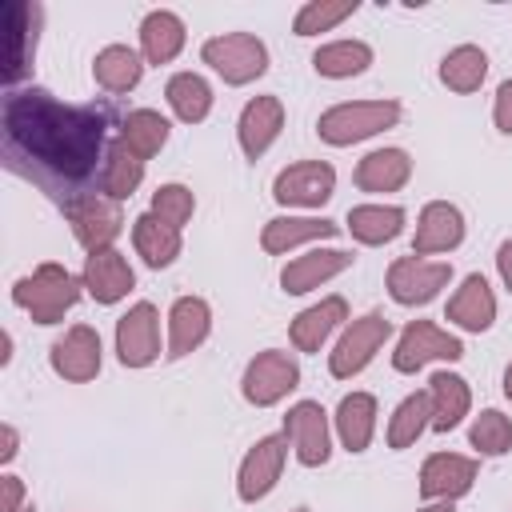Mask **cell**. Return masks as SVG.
<instances>
[{
  "instance_id": "obj_1",
  "label": "cell",
  "mask_w": 512,
  "mask_h": 512,
  "mask_svg": "<svg viewBox=\"0 0 512 512\" xmlns=\"http://www.w3.org/2000/svg\"><path fill=\"white\" fill-rule=\"evenodd\" d=\"M116 104H64L48 88H12L0 112L4 168L36 184L64 212L88 196H100L108 128Z\"/></svg>"
},
{
  "instance_id": "obj_2",
  "label": "cell",
  "mask_w": 512,
  "mask_h": 512,
  "mask_svg": "<svg viewBox=\"0 0 512 512\" xmlns=\"http://www.w3.org/2000/svg\"><path fill=\"white\" fill-rule=\"evenodd\" d=\"M80 280L64 264H40L32 276L12 284V304H20L36 324H56L80 300Z\"/></svg>"
},
{
  "instance_id": "obj_3",
  "label": "cell",
  "mask_w": 512,
  "mask_h": 512,
  "mask_svg": "<svg viewBox=\"0 0 512 512\" xmlns=\"http://www.w3.org/2000/svg\"><path fill=\"white\" fill-rule=\"evenodd\" d=\"M400 120V104L396 100H356V104H332L328 112H320L316 120V132L324 144H356V140H368L384 128H392Z\"/></svg>"
},
{
  "instance_id": "obj_4",
  "label": "cell",
  "mask_w": 512,
  "mask_h": 512,
  "mask_svg": "<svg viewBox=\"0 0 512 512\" xmlns=\"http://www.w3.org/2000/svg\"><path fill=\"white\" fill-rule=\"evenodd\" d=\"M204 64L212 72L224 76V84H252L256 76L268 72V48L252 36V32H224V36H212L204 40L200 48Z\"/></svg>"
},
{
  "instance_id": "obj_5",
  "label": "cell",
  "mask_w": 512,
  "mask_h": 512,
  "mask_svg": "<svg viewBox=\"0 0 512 512\" xmlns=\"http://www.w3.org/2000/svg\"><path fill=\"white\" fill-rule=\"evenodd\" d=\"M4 16V84L8 92L32 72V56H36V32H40V4L28 0H4L0 4Z\"/></svg>"
},
{
  "instance_id": "obj_6",
  "label": "cell",
  "mask_w": 512,
  "mask_h": 512,
  "mask_svg": "<svg viewBox=\"0 0 512 512\" xmlns=\"http://www.w3.org/2000/svg\"><path fill=\"white\" fill-rule=\"evenodd\" d=\"M388 336H392V324H388L380 312H368V316L352 320V324L344 328V336L336 340V348L328 352V372H332L336 380L356 376V372L376 356V348H380Z\"/></svg>"
},
{
  "instance_id": "obj_7",
  "label": "cell",
  "mask_w": 512,
  "mask_h": 512,
  "mask_svg": "<svg viewBox=\"0 0 512 512\" xmlns=\"http://www.w3.org/2000/svg\"><path fill=\"white\" fill-rule=\"evenodd\" d=\"M296 384H300V368H296V360H292L288 352H276V348L256 352V356L248 360V368H244V380H240L244 400L256 404V408H268V404L284 400Z\"/></svg>"
},
{
  "instance_id": "obj_8",
  "label": "cell",
  "mask_w": 512,
  "mask_h": 512,
  "mask_svg": "<svg viewBox=\"0 0 512 512\" xmlns=\"http://www.w3.org/2000/svg\"><path fill=\"white\" fill-rule=\"evenodd\" d=\"M448 280H452L448 260L400 256V260H392V268H388V292H392V300L404 304V308H416V304L436 300V292H440Z\"/></svg>"
},
{
  "instance_id": "obj_9",
  "label": "cell",
  "mask_w": 512,
  "mask_h": 512,
  "mask_svg": "<svg viewBox=\"0 0 512 512\" xmlns=\"http://www.w3.org/2000/svg\"><path fill=\"white\" fill-rule=\"evenodd\" d=\"M460 356H464V344L456 336H448L432 320H412L396 340L392 368L396 372H416V368H424L432 360H460Z\"/></svg>"
},
{
  "instance_id": "obj_10",
  "label": "cell",
  "mask_w": 512,
  "mask_h": 512,
  "mask_svg": "<svg viewBox=\"0 0 512 512\" xmlns=\"http://www.w3.org/2000/svg\"><path fill=\"white\" fill-rule=\"evenodd\" d=\"M116 356L124 368H144L160 356V316L148 300L132 304L116 320Z\"/></svg>"
},
{
  "instance_id": "obj_11",
  "label": "cell",
  "mask_w": 512,
  "mask_h": 512,
  "mask_svg": "<svg viewBox=\"0 0 512 512\" xmlns=\"http://www.w3.org/2000/svg\"><path fill=\"white\" fill-rule=\"evenodd\" d=\"M336 188V172L328 160H300L288 164L276 180H272V196L280 204H296V208H320Z\"/></svg>"
},
{
  "instance_id": "obj_12",
  "label": "cell",
  "mask_w": 512,
  "mask_h": 512,
  "mask_svg": "<svg viewBox=\"0 0 512 512\" xmlns=\"http://www.w3.org/2000/svg\"><path fill=\"white\" fill-rule=\"evenodd\" d=\"M284 452H288V436H264L248 448V456L240 460V476H236V496L244 504H256L276 488Z\"/></svg>"
},
{
  "instance_id": "obj_13",
  "label": "cell",
  "mask_w": 512,
  "mask_h": 512,
  "mask_svg": "<svg viewBox=\"0 0 512 512\" xmlns=\"http://www.w3.org/2000/svg\"><path fill=\"white\" fill-rule=\"evenodd\" d=\"M284 436L292 440L296 448V460L304 468H320L328 456H332V444H328V412L316 404V400H300L288 408L284 416Z\"/></svg>"
},
{
  "instance_id": "obj_14",
  "label": "cell",
  "mask_w": 512,
  "mask_h": 512,
  "mask_svg": "<svg viewBox=\"0 0 512 512\" xmlns=\"http://www.w3.org/2000/svg\"><path fill=\"white\" fill-rule=\"evenodd\" d=\"M64 216H68V224H72V236H76L80 248H88V252L112 248V240H116L120 228H124V212H120V204L108 200V196H88V200H80L76 208H68Z\"/></svg>"
},
{
  "instance_id": "obj_15",
  "label": "cell",
  "mask_w": 512,
  "mask_h": 512,
  "mask_svg": "<svg viewBox=\"0 0 512 512\" xmlns=\"http://www.w3.org/2000/svg\"><path fill=\"white\" fill-rule=\"evenodd\" d=\"M48 360H52V372L64 376V380H72V384L92 380V376L100 372V336H96V328H88V324L68 328V332L52 344Z\"/></svg>"
},
{
  "instance_id": "obj_16",
  "label": "cell",
  "mask_w": 512,
  "mask_h": 512,
  "mask_svg": "<svg viewBox=\"0 0 512 512\" xmlns=\"http://www.w3.org/2000/svg\"><path fill=\"white\" fill-rule=\"evenodd\" d=\"M80 284L88 288V296L96 304H116L128 296V288L136 284L128 260L116 252V248H100V252H88L84 256V272H80Z\"/></svg>"
},
{
  "instance_id": "obj_17",
  "label": "cell",
  "mask_w": 512,
  "mask_h": 512,
  "mask_svg": "<svg viewBox=\"0 0 512 512\" xmlns=\"http://www.w3.org/2000/svg\"><path fill=\"white\" fill-rule=\"evenodd\" d=\"M460 240H464V216H460V208L448 204V200L424 204V212L416 220V236H412V256L452 252Z\"/></svg>"
},
{
  "instance_id": "obj_18",
  "label": "cell",
  "mask_w": 512,
  "mask_h": 512,
  "mask_svg": "<svg viewBox=\"0 0 512 512\" xmlns=\"http://www.w3.org/2000/svg\"><path fill=\"white\" fill-rule=\"evenodd\" d=\"M280 128H284V104L276 96L248 100L244 112H240V120H236V136H240L244 156L248 160H260L272 148V140L280 136Z\"/></svg>"
},
{
  "instance_id": "obj_19",
  "label": "cell",
  "mask_w": 512,
  "mask_h": 512,
  "mask_svg": "<svg viewBox=\"0 0 512 512\" xmlns=\"http://www.w3.org/2000/svg\"><path fill=\"white\" fill-rule=\"evenodd\" d=\"M476 480V460L456 456V452H436L420 468V496L424 500H456L472 488Z\"/></svg>"
},
{
  "instance_id": "obj_20",
  "label": "cell",
  "mask_w": 512,
  "mask_h": 512,
  "mask_svg": "<svg viewBox=\"0 0 512 512\" xmlns=\"http://www.w3.org/2000/svg\"><path fill=\"white\" fill-rule=\"evenodd\" d=\"M348 264H352V252H344V248H316V252H304V256L288 260L284 272H280V284H284V292L300 296V292H312L324 280L340 276Z\"/></svg>"
},
{
  "instance_id": "obj_21",
  "label": "cell",
  "mask_w": 512,
  "mask_h": 512,
  "mask_svg": "<svg viewBox=\"0 0 512 512\" xmlns=\"http://www.w3.org/2000/svg\"><path fill=\"white\" fill-rule=\"evenodd\" d=\"M212 328V312L200 296H180L168 312V360L188 356L192 348H200L208 340Z\"/></svg>"
},
{
  "instance_id": "obj_22",
  "label": "cell",
  "mask_w": 512,
  "mask_h": 512,
  "mask_svg": "<svg viewBox=\"0 0 512 512\" xmlns=\"http://www.w3.org/2000/svg\"><path fill=\"white\" fill-rule=\"evenodd\" d=\"M344 320H348V300H344V296H324L320 304L304 308V312L292 320L288 336H292V344H296L300 352H320V344H324Z\"/></svg>"
},
{
  "instance_id": "obj_23",
  "label": "cell",
  "mask_w": 512,
  "mask_h": 512,
  "mask_svg": "<svg viewBox=\"0 0 512 512\" xmlns=\"http://www.w3.org/2000/svg\"><path fill=\"white\" fill-rule=\"evenodd\" d=\"M408 176H412V160L404 148H376L352 172L360 192H396L408 184Z\"/></svg>"
},
{
  "instance_id": "obj_24",
  "label": "cell",
  "mask_w": 512,
  "mask_h": 512,
  "mask_svg": "<svg viewBox=\"0 0 512 512\" xmlns=\"http://www.w3.org/2000/svg\"><path fill=\"white\" fill-rule=\"evenodd\" d=\"M336 232H340V224H332V220L276 216V220L264 224V232H260V248L272 252V256H280V252H292V248H300V244H308V240H332Z\"/></svg>"
},
{
  "instance_id": "obj_25",
  "label": "cell",
  "mask_w": 512,
  "mask_h": 512,
  "mask_svg": "<svg viewBox=\"0 0 512 512\" xmlns=\"http://www.w3.org/2000/svg\"><path fill=\"white\" fill-rule=\"evenodd\" d=\"M448 320L460 324V328H468V332L492 328V320H496V296H492V288H488V280L480 272L464 276V284L448 300Z\"/></svg>"
},
{
  "instance_id": "obj_26",
  "label": "cell",
  "mask_w": 512,
  "mask_h": 512,
  "mask_svg": "<svg viewBox=\"0 0 512 512\" xmlns=\"http://www.w3.org/2000/svg\"><path fill=\"white\" fill-rule=\"evenodd\" d=\"M184 48V20L168 8H156L140 20V52L148 64H168Z\"/></svg>"
},
{
  "instance_id": "obj_27",
  "label": "cell",
  "mask_w": 512,
  "mask_h": 512,
  "mask_svg": "<svg viewBox=\"0 0 512 512\" xmlns=\"http://www.w3.org/2000/svg\"><path fill=\"white\" fill-rule=\"evenodd\" d=\"M132 244L144 256L148 268H164V264H172L180 256V228H172L160 216L144 212V216L132 220Z\"/></svg>"
},
{
  "instance_id": "obj_28",
  "label": "cell",
  "mask_w": 512,
  "mask_h": 512,
  "mask_svg": "<svg viewBox=\"0 0 512 512\" xmlns=\"http://www.w3.org/2000/svg\"><path fill=\"white\" fill-rule=\"evenodd\" d=\"M140 72H144V64H140V56H136L128 44H108V48H100L96 60H92L96 84H100L104 92H112V96L136 88V84H140Z\"/></svg>"
},
{
  "instance_id": "obj_29",
  "label": "cell",
  "mask_w": 512,
  "mask_h": 512,
  "mask_svg": "<svg viewBox=\"0 0 512 512\" xmlns=\"http://www.w3.org/2000/svg\"><path fill=\"white\" fill-rule=\"evenodd\" d=\"M348 232L360 244H388L404 232V208H396V204H356L348 212Z\"/></svg>"
},
{
  "instance_id": "obj_30",
  "label": "cell",
  "mask_w": 512,
  "mask_h": 512,
  "mask_svg": "<svg viewBox=\"0 0 512 512\" xmlns=\"http://www.w3.org/2000/svg\"><path fill=\"white\" fill-rule=\"evenodd\" d=\"M372 428H376V396L368 392H352L340 400L336 408V436L348 452H364L368 440H372Z\"/></svg>"
},
{
  "instance_id": "obj_31",
  "label": "cell",
  "mask_w": 512,
  "mask_h": 512,
  "mask_svg": "<svg viewBox=\"0 0 512 512\" xmlns=\"http://www.w3.org/2000/svg\"><path fill=\"white\" fill-rule=\"evenodd\" d=\"M428 396H432V428L436 432H448L456 428L464 416H468V404H472V392L460 376L452 372H436L428 380Z\"/></svg>"
},
{
  "instance_id": "obj_32",
  "label": "cell",
  "mask_w": 512,
  "mask_h": 512,
  "mask_svg": "<svg viewBox=\"0 0 512 512\" xmlns=\"http://www.w3.org/2000/svg\"><path fill=\"white\" fill-rule=\"evenodd\" d=\"M144 180V160L124 144V140H112L108 148V160H104V180H100V196L108 200H128Z\"/></svg>"
},
{
  "instance_id": "obj_33",
  "label": "cell",
  "mask_w": 512,
  "mask_h": 512,
  "mask_svg": "<svg viewBox=\"0 0 512 512\" xmlns=\"http://www.w3.org/2000/svg\"><path fill=\"white\" fill-rule=\"evenodd\" d=\"M164 96H168L172 112H176L184 124H200V120L212 112V88H208V80L196 76V72H176V76L168 80Z\"/></svg>"
},
{
  "instance_id": "obj_34",
  "label": "cell",
  "mask_w": 512,
  "mask_h": 512,
  "mask_svg": "<svg viewBox=\"0 0 512 512\" xmlns=\"http://www.w3.org/2000/svg\"><path fill=\"white\" fill-rule=\"evenodd\" d=\"M120 140H124L140 160H148V156H156V152L164 148V140H168V120H164L160 112H152V108H132V112L120 120Z\"/></svg>"
},
{
  "instance_id": "obj_35",
  "label": "cell",
  "mask_w": 512,
  "mask_h": 512,
  "mask_svg": "<svg viewBox=\"0 0 512 512\" xmlns=\"http://www.w3.org/2000/svg\"><path fill=\"white\" fill-rule=\"evenodd\" d=\"M368 64H372V48L364 40H336V44L316 48V56H312V68L320 76H332V80L360 76Z\"/></svg>"
},
{
  "instance_id": "obj_36",
  "label": "cell",
  "mask_w": 512,
  "mask_h": 512,
  "mask_svg": "<svg viewBox=\"0 0 512 512\" xmlns=\"http://www.w3.org/2000/svg\"><path fill=\"white\" fill-rule=\"evenodd\" d=\"M484 76H488V56L476 44H460L440 60V80L452 92H476L484 84Z\"/></svg>"
},
{
  "instance_id": "obj_37",
  "label": "cell",
  "mask_w": 512,
  "mask_h": 512,
  "mask_svg": "<svg viewBox=\"0 0 512 512\" xmlns=\"http://www.w3.org/2000/svg\"><path fill=\"white\" fill-rule=\"evenodd\" d=\"M428 424H432V396H428V388L404 396L400 408H396L392 420H388V448H408V444H416V436H420Z\"/></svg>"
},
{
  "instance_id": "obj_38",
  "label": "cell",
  "mask_w": 512,
  "mask_h": 512,
  "mask_svg": "<svg viewBox=\"0 0 512 512\" xmlns=\"http://www.w3.org/2000/svg\"><path fill=\"white\" fill-rule=\"evenodd\" d=\"M468 440H472V448L484 452V456H504V452L512 448V420H508L504 412H496V408H484V412L472 420Z\"/></svg>"
},
{
  "instance_id": "obj_39",
  "label": "cell",
  "mask_w": 512,
  "mask_h": 512,
  "mask_svg": "<svg viewBox=\"0 0 512 512\" xmlns=\"http://www.w3.org/2000/svg\"><path fill=\"white\" fill-rule=\"evenodd\" d=\"M352 12H356V0H312V4H304V8L296 12L292 32H296V36H316V32L336 28V24L348 20Z\"/></svg>"
},
{
  "instance_id": "obj_40",
  "label": "cell",
  "mask_w": 512,
  "mask_h": 512,
  "mask_svg": "<svg viewBox=\"0 0 512 512\" xmlns=\"http://www.w3.org/2000/svg\"><path fill=\"white\" fill-rule=\"evenodd\" d=\"M192 208H196V196L184 184H160L152 192V216H160L172 228H184L192 220Z\"/></svg>"
},
{
  "instance_id": "obj_41",
  "label": "cell",
  "mask_w": 512,
  "mask_h": 512,
  "mask_svg": "<svg viewBox=\"0 0 512 512\" xmlns=\"http://www.w3.org/2000/svg\"><path fill=\"white\" fill-rule=\"evenodd\" d=\"M492 120H496V128H500V132H508V136H512V80H504V84L496 88Z\"/></svg>"
},
{
  "instance_id": "obj_42",
  "label": "cell",
  "mask_w": 512,
  "mask_h": 512,
  "mask_svg": "<svg viewBox=\"0 0 512 512\" xmlns=\"http://www.w3.org/2000/svg\"><path fill=\"white\" fill-rule=\"evenodd\" d=\"M20 496H24L20 476H0V512H20Z\"/></svg>"
},
{
  "instance_id": "obj_43",
  "label": "cell",
  "mask_w": 512,
  "mask_h": 512,
  "mask_svg": "<svg viewBox=\"0 0 512 512\" xmlns=\"http://www.w3.org/2000/svg\"><path fill=\"white\" fill-rule=\"evenodd\" d=\"M496 268H500L504 288L512 292V240H504V244H500V252H496Z\"/></svg>"
},
{
  "instance_id": "obj_44",
  "label": "cell",
  "mask_w": 512,
  "mask_h": 512,
  "mask_svg": "<svg viewBox=\"0 0 512 512\" xmlns=\"http://www.w3.org/2000/svg\"><path fill=\"white\" fill-rule=\"evenodd\" d=\"M0 436H4V448H0V460L8 464V460L16 456V428H12V424H4V428H0Z\"/></svg>"
},
{
  "instance_id": "obj_45",
  "label": "cell",
  "mask_w": 512,
  "mask_h": 512,
  "mask_svg": "<svg viewBox=\"0 0 512 512\" xmlns=\"http://www.w3.org/2000/svg\"><path fill=\"white\" fill-rule=\"evenodd\" d=\"M420 512H452V500H440V504H428V508H420Z\"/></svg>"
},
{
  "instance_id": "obj_46",
  "label": "cell",
  "mask_w": 512,
  "mask_h": 512,
  "mask_svg": "<svg viewBox=\"0 0 512 512\" xmlns=\"http://www.w3.org/2000/svg\"><path fill=\"white\" fill-rule=\"evenodd\" d=\"M504 396L512 400V364H508V372H504Z\"/></svg>"
},
{
  "instance_id": "obj_47",
  "label": "cell",
  "mask_w": 512,
  "mask_h": 512,
  "mask_svg": "<svg viewBox=\"0 0 512 512\" xmlns=\"http://www.w3.org/2000/svg\"><path fill=\"white\" fill-rule=\"evenodd\" d=\"M20 512H36V508H20Z\"/></svg>"
},
{
  "instance_id": "obj_48",
  "label": "cell",
  "mask_w": 512,
  "mask_h": 512,
  "mask_svg": "<svg viewBox=\"0 0 512 512\" xmlns=\"http://www.w3.org/2000/svg\"><path fill=\"white\" fill-rule=\"evenodd\" d=\"M292 512H308V508H292Z\"/></svg>"
}]
</instances>
